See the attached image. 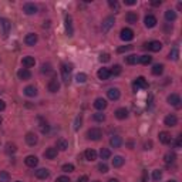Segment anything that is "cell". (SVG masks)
Wrapping results in <instances>:
<instances>
[{
    "label": "cell",
    "instance_id": "1",
    "mask_svg": "<svg viewBox=\"0 0 182 182\" xmlns=\"http://www.w3.org/2000/svg\"><path fill=\"white\" fill-rule=\"evenodd\" d=\"M101 137H103V131H101L100 128H90V130L87 131V138H88V140L98 141V140H101Z\"/></svg>",
    "mask_w": 182,
    "mask_h": 182
},
{
    "label": "cell",
    "instance_id": "2",
    "mask_svg": "<svg viewBox=\"0 0 182 182\" xmlns=\"http://www.w3.org/2000/svg\"><path fill=\"white\" fill-rule=\"evenodd\" d=\"M71 71H73V64L64 63L63 66H61V75H63V80L66 83H68V78H70Z\"/></svg>",
    "mask_w": 182,
    "mask_h": 182
},
{
    "label": "cell",
    "instance_id": "3",
    "mask_svg": "<svg viewBox=\"0 0 182 182\" xmlns=\"http://www.w3.org/2000/svg\"><path fill=\"white\" fill-rule=\"evenodd\" d=\"M64 26H66V33H67L68 37H73V34H74V27H73V19H71V16H66V23H64Z\"/></svg>",
    "mask_w": 182,
    "mask_h": 182
},
{
    "label": "cell",
    "instance_id": "4",
    "mask_svg": "<svg viewBox=\"0 0 182 182\" xmlns=\"http://www.w3.org/2000/svg\"><path fill=\"white\" fill-rule=\"evenodd\" d=\"M132 87H134V91H138L140 88H148V83H147V80L144 77H138L134 81Z\"/></svg>",
    "mask_w": 182,
    "mask_h": 182
},
{
    "label": "cell",
    "instance_id": "5",
    "mask_svg": "<svg viewBox=\"0 0 182 182\" xmlns=\"http://www.w3.org/2000/svg\"><path fill=\"white\" fill-rule=\"evenodd\" d=\"M0 26L3 29V36L7 37L9 33H10V29H11V23L9 19H0Z\"/></svg>",
    "mask_w": 182,
    "mask_h": 182
},
{
    "label": "cell",
    "instance_id": "6",
    "mask_svg": "<svg viewBox=\"0 0 182 182\" xmlns=\"http://www.w3.org/2000/svg\"><path fill=\"white\" fill-rule=\"evenodd\" d=\"M145 47L148 48V50H151V51L156 53V51H160L161 48H162V43L158 40H154V41H149L148 44H145Z\"/></svg>",
    "mask_w": 182,
    "mask_h": 182
},
{
    "label": "cell",
    "instance_id": "7",
    "mask_svg": "<svg viewBox=\"0 0 182 182\" xmlns=\"http://www.w3.org/2000/svg\"><path fill=\"white\" fill-rule=\"evenodd\" d=\"M23 11L29 16L36 14V13H37V6H36L34 3H26L24 6H23Z\"/></svg>",
    "mask_w": 182,
    "mask_h": 182
},
{
    "label": "cell",
    "instance_id": "8",
    "mask_svg": "<svg viewBox=\"0 0 182 182\" xmlns=\"http://www.w3.org/2000/svg\"><path fill=\"white\" fill-rule=\"evenodd\" d=\"M121 40H124V41H130V40H132L134 38V31L131 29H123L121 30Z\"/></svg>",
    "mask_w": 182,
    "mask_h": 182
},
{
    "label": "cell",
    "instance_id": "9",
    "mask_svg": "<svg viewBox=\"0 0 182 182\" xmlns=\"http://www.w3.org/2000/svg\"><path fill=\"white\" fill-rule=\"evenodd\" d=\"M114 23H115V19H114V17H112V16H108L107 19L103 22V31H104V33H107L108 30H110L112 26H114Z\"/></svg>",
    "mask_w": 182,
    "mask_h": 182
},
{
    "label": "cell",
    "instance_id": "10",
    "mask_svg": "<svg viewBox=\"0 0 182 182\" xmlns=\"http://www.w3.org/2000/svg\"><path fill=\"white\" fill-rule=\"evenodd\" d=\"M107 95H108V98H110V100L117 101V100L119 98V95H121V93H119V90H118V88L112 87V88H110V90L107 91Z\"/></svg>",
    "mask_w": 182,
    "mask_h": 182
},
{
    "label": "cell",
    "instance_id": "11",
    "mask_svg": "<svg viewBox=\"0 0 182 182\" xmlns=\"http://www.w3.org/2000/svg\"><path fill=\"white\" fill-rule=\"evenodd\" d=\"M24 138H26V142L30 145V147H34V145L37 144V141H38L37 135L34 134V132H27Z\"/></svg>",
    "mask_w": 182,
    "mask_h": 182
},
{
    "label": "cell",
    "instance_id": "12",
    "mask_svg": "<svg viewBox=\"0 0 182 182\" xmlns=\"http://www.w3.org/2000/svg\"><path fill=\"white\" fill-rule=\"evenodd\" d=\"M47 88H48V91H50V93H57V91L60 90V81L57 80V78H53L51 81L48 83Z\"/></svg>",
    "mask_w": 182,
    "mask_h": 182
},
{
    "label": "cell",
    "instance_id": "13",
    "mask_svg": "<svg viewBox=\"0 0 182 182\" xmlns=\"http://www.w3.org/2000/svg\"><path fill=\"white\" fill-rule=\"evenodd\" d=\"M144 23H145V27H148V29H152V27L156 26L158 20H156L155 16H147V17L144 19Z\"/></svg>",
    "mask_w": 182,
    "mask_h": 182
},
{
    "label": "cell",
    "instance_id": "14",
    "mask_svg": "<svg viewBox=\"0 0 182 182\" xmlns=\"http://www.w3.org/2000/svg\"><path fill=\"white\" fill-rule=\"evenodd\" d=\"M110 145H111L112 148H119L123 145V138L119 137V135H114V137L110 138Z\"/></svg>",
    "mask_w": 182,
    "mask_h": 182
},
{
    "label": "cell",
    "instance_id": "15",
    "mask_svg": "<svg viewBox=\"0 0 182 182\" xmlns=\"http://www.w3.org/2000/svg\"><path fill=\"white\" fill-rule=\"evenodd\" d=\"M164 123H165V125H167V127H175L176 124H178V118H176L174 114L167 115L165 119H164Z\"/></svg>",
    "mask_w": 182,
    "mask_h": 182
},
{
    "label": "cell",
    "instance_id": "16",
    "mask_svg": "<svg viewBox=\"0 0 182 182\" xmlns=\"http://www.w3.org/2000/svg\"><path fill=\"white\" fill-rule=\"evenodd\" d=\"M24 162H26V165H27V167L34 168V167H37L38 160H37V156H36V155H29V156H26V160H24Z\"/></svg>",
    "mask_w": 182,
    "mask_h": 182
},
{
    "label": "cell",
    "instance_id": "17",
    "mask_svg": "<svg viewBox=\"0 0 182 182\" xmlns=\"http://www.w3.org/2000/svg\"><path fill=\"white\" fill-rule=\"evenodd\" d=\"M168 103L174 107H179L181 105V97L178 94H171V95L168 97Z\"/></svg>",
    "mask_w": 182,
    "mask_h": 182
},
{
    "label": "cell",
    "instance_id": "18",
    "mask_svg": "<svg viewBox=\"0 0 182 182\" xmlns=\"http://www.w3.org/2000/svg\"><path fill=\"white\" fill-rule=\"evenodd\" d=\"M94 107H95L97 110L103 111V110H105V108H107V101H105L104 98L98 97V98H95V101H94Z\"/></svg>",
    "mask_w": 182,
    "mask_h": 182
},
{
    "label": "cell",
    "instance_id": "19",
    "mask_svg": "<svg viewBox=\"0 0 182 182\" xmlns=\"http://www.w3.org/2000/svg\"><path fill=\"white\" fill-rule=\"evenodd\" d=\"M37 34H34V33H29L26 36V38H24V43H26L27 46H34L36 43H37Z\"/></svg>",
    "mask_w": 182,
    "mask_h": 182
},
{
    "label": "cell",
    "instance_id": "20",
    "mask_svg": "<svg viewBox=\"0 0 182 182\" xmlns=\"http://www.w3.org/2000/svg\"><path fill=\"white\" fill-rule=\"evenodd\" d=\"M17 75H19L20 80H29V78L31 77V73L29 71V68H20V70L17 71Z\"/></svg>",
    "mask_w": 182,
    "mask_h": 182
},
{
    "label": "cell",
    "instance_id": "21",
    "mask_svg": "<svg viewBox=\"0 0 182 182\" xmlns=\"http://www.w3.org/2000/svg\"><path fill=\"white\" fill-rule=\"evenodd\" d=\"M44 156L47 158V160H54V158L57 156V148H53V147L47 148L44 151Z\"/></svg>",
    "mask_w": 182,
    "mask_h": 182
},
{
    "label": "cell",
    "instance_id": "22",
    "mask_svg": "<svg viewBox=\"0 0 182 182\" xmlns=\"http://www.w3.org/2000/svg\"><path fill=\"white\" fill-rule=\"evenodd\" d=\"M36 176H37L38 179H47L48 176H50V172H48V169H46V168H40V169L36 171Z\"/></svg>",
    "mask_w": 182,
    "mask_h": 182
},
{
    "label": "cell",
    "instance_id": "23",
    "mask_svg": "<svg viewBox=\"0 0 182 182\" xmlns=\"http://www.w3.org/2000/svg\"><path fill=\"white\" fill-rule=\"evenodd\" d=\"M34 64H36V60H34V57L27 56V57H24V59H23V66H24L26 68L34 67Z\"/></svg>",
    "mask_w": 182,
    "mask_h": 182
},
{
    "label": "cell",
    "instance_id": "24",
    "mask_svg": "<svg viewBox=\"0 0 182 182\" xmlns=\"http://www.w3.org/2000/svg\"><path fill=\"white\" fill-rule=\"evenodd\" d=\"M171 134L169 132H167V131H162V132H160V141L162 142V144H169L171 142Z\"/></svg>",
    "mask_w": 182,
    "mask_h": 182
},
{
    "label": "cell",
    "instance_id": "25",
    "mask_svg": "<svg viewBox=\"0 0 182 182\" xmlns=\"http://www.w3.org/2000/svg\"><path fill=\"white\" fill-rule=\"evenodd\" d=\"M97 75H98V78H100V80H108V77H110V70H108V68H100V70H98V73H97Z\"/></svg>",
    "mask_w": 182,
    "mask_h": 182
},
{
    "label": "cell",
    "instance_id": "26",
    "mask_svg": "<svg viewBox=\"0 0 182 182\" xmlns=\"http://www.w3.org/2000/svg\"><path fill=\"white\" fill-rule=\"evenodd\" d=\"M125 19L128 23H131V24H135V23L138 22V14L137 13H134V11H128L125 16Z\"/></svg>",
    "mask_w": 182,
    "mask_h": 182
},
{
    "label": "cell",
    "instance_id": "27",
    "mask_svg": "<svg viewBox=\"0 0 182 182\" xmlns=\"http://www.w3.org/2000/svg\"><path fill=\"white\" fill-rule=\"evenodd\" d=\"M115 117L118 119H125L128 117V110L127 108H118L117 111H115Z\"/></svg>",
    "mask_w": 182,
    "mask_h": 182
},
{
    "label": "cell",
    "instance_id": "28",
    "mask_svg": "<svg viewBox=\"0 0 182 182\" xmlns=\"http://www.w3.org/2000/svg\"><path fill=\"white\" fill-rule=\"evenodd\" d=\"M124 162H125V160H124L121 155H117L114 156V160H112V167L114 168H121L124 165Z\"/></svg>",
    "mask_w": 182,
    "mask_h": 182
},
{
    "label": "cell",
    "instance_id": "29",
    "mask_svg": "<svg viewBox=\"0 0 182 182\" xmlns=\"http://www.w3.org/2000/svg\"><path fill=\"white\" fill-rule=\"evenodd\" d=\"M24 94H26L27 97H36L37 95V88L34 86H27L26 88H24Z\"/></svg>",
    "mask_w": 182,
    "mask_h": 182
},
{
    "label": "cell",
    "instance_id": "30",
    "mask_svg": "<svg viewBox=\"0 0 182 182\" xmlns=\"http://www.w3.org/2000/svg\"><path fill=\"white\" fill-rule=\"evenodd\" d=\"M84 156H86L87 161H95L97 160V152L94 149H87L86 152H84Z\"/></svg>",
    "mask_w": 182,
    "mask_h": 182
},
{
    "label": "cell",
    "instance_id": "31",
    "mask_svg": "<svg viewBox=\"0 0 182 182\" xmlns=\"http://www.w3.org/2000/svg\"><path fill=\"white\" fill-rule=\"evenodd\" d=\"M57 148L60 149V151H66V149L68 148V142L64 140V138H60V140H57Z\"/></svg>",
    "mask_w": 182,
    "mask_h": 182
},
{
    "label": "cell",
    "instance_id": "32",
    "mask_svg": "<svg viewBox=\"0 0 182 182\" xmlns=\"http://www.w3.org/2000/svg\"><path fill=\"white\" fill-rule=\"evenodd\" d=\"M165 20L167 22H175L176 20V13L174 10H167L165 11Z\"/></svg>",
    "mask_w": 182,
    "mask_h": 182
},
{
    "label": "cell",
    "instance_id": "33",
    "mask_svg": "<svg viewBox=\"0 0 182 182\" xmlns=\"http://www.w3.org/2000/svg\"><path fill=\"white\" fill-rule=\"evenodd\" d=\"M164 160H165V162L167 164H174L175 160H176V155H175L174 152H168V154H165Z\"/></svg>",
    "mask_w": 182,
    "mask_h": 182
},
{
    "label": "cell",
    "instance_id": "34",
    "mask_svg": "<svg viewBox=\"0 0 182 182\" xmlns=\"http://www.w3.org/2000/svg\"><path fill=\"white\" fill-rule=\"evenodd\" d=\"M164 73V66L162 64H155L152 67V74L154 75H161Z\"/></svg>",
    "mask_w": 182,
    "mask_h": 182
},
{
    "label": "cell",
    "instance_id": "35",
    "mask_svg": "<svg viewBox=\"0 0 182 182\" xmlns=\"http://www.w3.org/2000/svg\"><path fill=\"white\" fill-rule=\"evenodd\" d=\"M138 61H140L141 64H144V66H148V64L152 61V57H151V56H147V54H145V56H141V57H140V60H138Z\"/></svg>",
    "mask_w": 182,
    "mask_h": 182
},
{
    "label": "cell",
    "instance_id": "36",
    "mask_svg": "<svg viewBox=\"0 0 182 182\" xmlns=\"http://www.w3.org/2000/svg\"><path fill=\"white\" fill-rule=\"evenodd\" d=\"M100 156L103 158V160H108L110 156H111V151L108 148H101V151H100Z\"/></svg>",
    "mask_w": 182,
    "mask_h": 182
},
{
    "label": "cell",
    "instance_id": "37",
    "mask_svg": "<svg viewBox=\"0 0 182 182\" xmlns=\"http://www.w3.org/2000/svg\"><path fill=\"white\" fill-rule=\"evenodd\" d=\"M16 151H17V147H16V144H11V142H9V144L6 145V152H7V154H16Z\"/></svg>",
    "mask_w": 182,
    "mask_h": 182
},
{
    "label": "cell",
    "instance_id": "38",
    "mask_svg": "<svg viewBox=\"0 0 182 182\" xmlns=\"http://www.w3.org/2000/svg\"><path fill=\"white\" fill-rule=\"evenodd\" d=\"M138 60H140V57H138V56H135V54H131V56H128L125 59V61L128 64H137Z\"/></svg>",
    "mask_w": 182,
    "mask_h": 182
},
{
    "label": "cell",
    "instance_id": "39",
    "mask_svg": "<svg viewBox=\"0 0 182 182\" xmlns=\"http://www.w3.org/2000/svg\"><path fill=\"white\" fill-rule=\"evenodd\" d=\"M0 182H10V174L6 171L0 172Z\"/></svg>",
    "mask_w": 182,
    "mask_h": 182
},
{
    "label": "cell",
    "instance_id": "40",
    "mask_svg": "<svg viewBox=\"0 0 182 182\" xmlns=\"http://www.w3.org/2000/svg\"><path fill=\"white\" fill-rule=\"evenodd\" d=\"M75 81L80 83V84L86 83L87 81V74H84V73H78V74L75 75Z\"/></svg>",
    "mask_w": 182,
    "mask_h": 182
},
{
    "label": "cell",
    "instance_id": "41",
    "mask_svg": "<svg viewBox=\"0 0 182 182\" xmlns=\"http://www.w3.org/2000/svg\"><path fill=\"white\" fill-rule=\"evenodd\" d=\"M81 124H83V117L81 115H77L75 117V121H74V130L78 131L80 128H81Z\"/></svg>",
    "mask_w": 182,
    "mask_h": 182
},
{
    "label": "cell",
    "instance_id": "42",
    "mask_svg": "<svg viewBox=\"0 0 182 182\" xmlns=\"http://www.w3.org/2000/svg\"><path fill=\"white\" fill-rule=\"evenodd\" d=\"M93 118H94V121H97V123H103V121L105 119V115L100 111V112H95V114L93 115Z\"/></svg>",
    "mask_w": 182,
    "mask_h": 182
},
{
    "label": "cell",
    "instance_id": "43",
    "mask_svg": "<svg viewBox=\"0 0 182 182\" xmlns=\"http://www.w3.org/2000/svg\"><path fill=\"white\" fill-rule=\"evenodd\" d=\"M110 74H112V75H119V74H121V66L115 64L114 67L110 70Z\"/></svg>",
    "mask_w": 182,
    "mask_h": 182
},
{
    "label": "cell",
    "instance_id": "44",
    "mask_svg": "<svg viewBox=\"0 0 182 182\" xmlns=\"http://www.w3.org/2000/svg\"><path fill=\"white\" fill-rule=\"evenodd\" d=\"M110 59H111V56H110V54H108V53H101L100 54V61L101 63H108V61H110Z\"/></svg>",
    "mask_w": 182,
    "mask_h": 182
},
{
    "label": "cell",
    "instance_id": "45",
    "mask_svg": "<svg viewBox=\"0 0 182 182\" xmlns=\"http://www.w3.org/2000/svg\"><path fill=\"white\" fill-rule=\"evenodd\" d=\"M108 4H110V7H111L112 10H115V11L119 10V4L117 0H108Z\"/></svg>",
    "mask_w": 182,
    "mask_h": 182
},
{
    "label": "cell",
    "instance_id": "46",
    "mask_svg": "<svg viewBox=\"0 0 182 182\" xmlns=\"http://www.w3.org/2000/svg\"><path fill=\"white\" fill-rule=\"evenodd\" d=\"M161 178H162V172H161L160 169H155V171L152 172V179H154L155 182H158Z\"/></svg>",
    "mask_w": 182,
    "mask_h": 182
},
{
    "label": "cell",
    "instance_id": "47",
    "mask_svg": "<svg viewBox=\"0 0 182 182\" xmlns=\"http://www.w3.org/2000/svg\"><path fill=\"white\" fill-rule=\"evenodd\" d=\"M40 130L43 134H46V132H48V130H50V127H48L47 123H44L43 119H41V124H40Z\"/></svg>",
    "mask_w": 182,
    "mask_h": 182
},
{
    "label": "cell",
    "instance_id": "48",
    "mask_svg": "<svg viewBox=\"0 0 182 182\" xmlns=\"http://www.w3.org/2000/svg\"><path fill=\"white\" fill-rule=\"evenodd\" d=\"M41 73H43V74L51 73V66H50V64H43V66H41Z\"/></svg>",
    "mask_w": 182,
    "mask_h": 182
},
{
    "label": "cell",
    "instance_id": "49",
    "mask_svg": "<svg viewBox=\"0 0 182 182\" xmlns=\"http://www.w3.org/2000/svg\"><path fill=\"white\" fill-rule=\"evenodd\" d=\"M98 171L101 172V174H105V172H108V167L105 162H101L98 164Z\"/></svg>",
    "mask_w": 182,
    "mask_h": 182
},
{
    "label": "cell",
    "instance_id": "50",
    "mask_svg": "<svg viewBox=\"0 0 182 182\" xmlns=\"http://www.w3.org/2000/svg\"><path fill=\"white\" fill-rule=\"evenodd\" d=\"M63 171L64 172H73V171H74V165H73V164H64V165H63Z\"/></svg>",
    "mask_w": 182,
    "mask_h": 182
},
{
    "label": "cell",
    "instance_id": "51",
    "mask_svg": "<svg viewBox=\"0 0 182 182\" xmlns=\"http://www.w3.org/2000/svg\"><path fill=\"white\" fill-rule=\"evenodd\" d=\"M178 56H179L178 50H176V48H174V50L169 53V57H168V59H169V60L172 59V60H175V61H176V60H178Z\"/></svg>",
    "mask_w": 182,
    "mask_h": 182
},
{
    "label": "cell",
    "instance_id": "52",
    "mask_svg": "<svg viewBox=\"0 0 182 182\" xmlns=\"http://www.w3.org/2000/svg\"><path fill=\"white\" fill-rule=\"evenodd\" d=\"M131 48H132V46H123V47H118L117 51L118 53H125V51H128V50H131Z\"/></svg>",
    "mask_w": 182,
    "mask_h": 182
},
{
    "label": "cell",
    "instance_id": "53",
    "mask_svg": "<svg viewBox=\"0 0 182 182\" xmlns=\"http://www.w3.org/2000/svg\"><path fill=\"white\" fill-rule=\"evenodd\" d=\"M56 182H71V181H70V178H68V176H59Z\"/></svg>",
    "mask_w": 182,
    "mask_h": 182
},
{
    "label": "cell",
    "instance_id": "54",
    "mask_svg": "<svg viewBox=\"0 0 182 182\" xmlns=\"http://www.w3.org/2000/svg\"><path fill=\"white\" fill-rule=\"evenodd\" d=\"M151 148H152V142H151V141H148V142H145V144H144V149L148 151V149H151Z\"/></svg>",
    "mask_w": 182,
    "mask_h": 182
},
{
    "label": "cell",
    "instance_id": "55",
    "mask_svg": "<svg viewBox=\"0 0 182 182\" xmlns=\"http://www.w3.org/2000/svg\"><path fill=\"white\" fill-rule=\"evenodd\" d=\"M124 3L128 6H134V4H137V0H124Z\"/></svg>",
    "mask_w": 182,
    "mask_h": 182
},
{
    "label": "cell",
    "instance_id": "56",
    "mask_svg": "<svg viewBox=\"0 0 182 182\" xmlns=\"http://www.w3.org/2000/svg\"><path fill=\"white\" fill-rule=\"evenodd\" d=\"M78 182H90L88 181V176H87V175H83V176L78 178Z\"/></svg>",
    "mask_w": 182,
    "mask_h": 182
},
{
    "label": "cell",
    "instance_id": "57",
    "mask_svg": "<svg viewBox=\"0 0 182 182\" xmlns=\"http://www.w3.org/2000/svg\"><path fill=\"white\" fill-rule=\"evenodd\" d=\"M181 145H182L181 137H178V138H176V141H175V147H176V148H181Z\"/></svg>",
    "mask_w": 182,
    "mask_h": 182
},
{
    "label": "cell",
    "instance_id": "58",
    "mask_svg": "<svg viewBox=\"0 0 182 182\" xmlns=\"http://www.w3.org/2000/svg\"><path fill=\"white\" fill-rule=\"evenodd\" d=\"M4 108H6V103L3 100H0V112L4 111Z\"/></svg>",
    "mask_w": 182,
    "mask_h": 182
},
{
    "label": "cell",
    "instance_id": "59",
    "mask_svg": "<svg viewBox=\"0 0 182 182\" xmlns=\"http://www.w3.org/2000/svg\"><path fill=\"white\" fill-rule=\"evenodd\" d=\"M151 4H152V6H161V4H162V2H161V0H152V2H151Z\"/></svg>",
    "mask_w": 182,
    "mask_h": 182
},
{
    "label": "cell",
    "instance_id": "60",
    "mask_svg": "<svg viewBox=\"0 0 182 182\" xmlns=\"http://www.w3.org/2000/svg\"><path fill=\"white\" fill-rule=\"evenodd\" d=\"M108 182H118V179H115V178H112V179H110Z\"/></svg>",
    "mask_w": 182,
    "mask_h": 182
},
{
    "label": "cell",
    "instance_id": "61",
    "mask_svg": "<svg viewBox=\"0 0 182 182\" xmlns=\"http://www.w3.org/2000/svg\"><path fill=\"white\" fill-rule=\"evenodd\" d=\"M167 182H176V181H175V179H168Z\"/></svg>",
    "mask_w": 182,
    "mask_h": 182
},
{
    "label": "cell",
    "instance_id": "62",
    "mask_svg": "<svg viewBox=\"0 0 182 182\" xmlns=\"http://www.w3.org/2000/svg\"><path fill=\"white\" fill-rule=\"evenodd\" d=\"M2 123H3V119H2V117H0V124H2Z\"/></svg>",
    "mask_w": 182,
    "mask_h": 182
},
{
    "label": "cell",
    "instance_id": "63",
    "mask_svg": "<svg viewBox=\"0 0 182 182\" xmlns=\"http://www.w3.org/2000/svg\"><path fill=\"white\" fill-rule=\"evenodd\" d=\"M93 182H100V181H93Z\"/></svg>",
    "mask_w": 182,
    "mask_h": 182
},
{
    "label": "cell",
    "instance_id": "64",
    "mask_svg": "<svg viewBox=\"0 0 182 182\" xmlns=\"http://www.w3.org/2000/svg\"><path fill=\"white\" fill-rule=\"evenodd\" d=\"M16 182H22V181H16Z\"/></svg>",
    "mask_w": 182,
    "mask_h": 182
}]
</instances>
